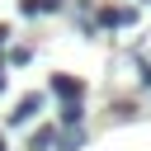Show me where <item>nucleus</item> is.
<instances>
[{"label": "nucleus", "instance_id": "obj_7", "mask_svg": "<svg viewBox=\"0 0 151 151\" xmlns=\"http://www.w3.org/2000/svg\"><path fill=\"white\" fill-rule=\"evenodd\" d=\"M142 85H146V90H151V66H142Z\"/></svg>", "mask_w": 151, "mask_h": 151}, {"label": "nucleus", "instance_id": "obj_5", "mask_svg": "<svg viewBox=\"0 0 151 151\" xmlns=\"http://www.w3.org/2000/svg\"><path fill=\"white\" fill-rule=\"evenodd\" d=\"M52 142H57V127H38V132H33V142H28V151H47Z\"/></svg>", "mask_w": 151, "mask_h": 151}, {"label": "nucleus", "instance_id": "obj_3", "mask_svg": "<svg viewBox=\"0 0 151 151\" xmlns=\"http://www.w3.org/2000/svg\"><path fill=\"white\" fill-rule=\"evenodd\" d=\"M137 19V9H99V24L104 28H123V24H132Z\"/></svg>", "mask_w": 151, "mask_h": 151}, {"label": "nucleus", "instance_id": "obj_10", "mask_svg": "<svg viewBox=\"0 0 151 151\" xmlns=\"http://www.w3.org/2000/svg\"><path fill=\"white\" fill-rule=\"evenodd\" d=\"M0 151H5V137H0Z\"/></svg>", "mask_w": 151, "mask_h": 151}, {"label": "nucleus", "instance_id": "obj_4", "mask_svg": "<svg viewBox=\"0 0 151 151\" xmlns=\"http://www.w3.org/2000/svg\"><path fill=\"white\" fill-rule=\"evenodd\" d=\"M19 9H24L28 19H38V14H52V9H61V0H24Z\"/></svg>", "mask_w": 151, "mask_h": 151}, {"label": "nucleus", "instance_id": "obj_1", "mask_svg": "<svg viewBox=\"0 0 151 151\" xmlns=\"http://www.w3.org/2000/svg\"><path fill=\"white\" fill-rule=\"evenodd\" d=\"M52 94L66 99V104H80V99H85V85H80L76 76H52Z\"/></svg>", "mask_w": 151, "mask_h": 151}, {"label": "nucleus", "instance_id": "obj_9", "mask_svg": "<svg viewBox=\"0 0 151 151\" xmlns=\"http://www.w3.org/2000/svg\"><path fill=\"white\" fill-rule=\"evenodd\" d=\"M0 90H5V66H0Z\"/></svg>", "mask_w": 151, "mask_h": 151}, {"label": "nucleus", "instance_id": "obj_2", "mask_svg": "<svg viewBox=\"0 0 151 151\" xmlns=\"http://www.w3.org/2000/svg\"><path fill=\"white\" fill-rule=\"evenodd\" d=\"M38 109H42V94H24V99L14 104V113H9V123L19 127V123H28V118H33Z\"/></svg>", "mask_w": 151, "mask_h": 151}, {"label": "nucleus", "instance_id": "obj_6", "mask_svg": "<svg viewBox=\"0 0 151 151\" xmlns=\"http://www.w3.org/2000/svg\"><path fill=\"white\" fill-rule=\"evenodd\" d=\"M61 123H66V127H80V104H66V109H61Z\"/></svg>", "mask_w": 151, "mask_h": 151}, {"label": "nucleus", "instance_id": "obj_8", "mask_svg": "<svg viewBox=\"0 0 151 151\" xmlns=\"http://www.w3.org/2000/svg\"><path fill=\"white\" fill-rule=\"evenodd\" d=\"M5 38H9V28H5V24H0V47H5Z\"/></svg>", "mask_w": 151, "mask_h": 151}]
</instances>
